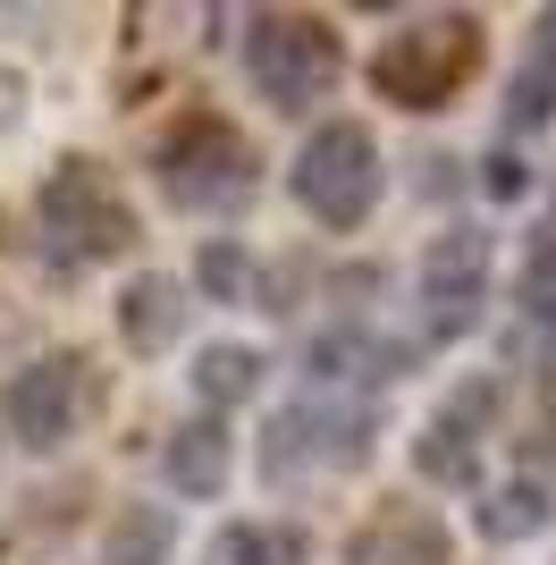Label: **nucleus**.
Returning a JSON list of instances; mask_svg holds the SVG:
<instances>
[{"mask_svg":"<svg viewBox=\"0 0 556 565\" xmlns=\"http://www.w3.org/2000/svg\"><path fill=\"white\" fill-rule=\"evenodd\" d=\"M489 60V34L472 9H421L405 18L396 34H379L371 51V94L396 102V110H447V102L481 76Z\"/></svg>","mask_w":556,"mask_h":565,"instance_id":"1","label":"nucleus"},{"mask_svg":"<svg viewBox=\"0 0 556 565\" xmlns=\"http://www.w3.org/2000/svg\"><path fill=\"white\" fill-rule=\"evenodd\" d=\"M34 236H43V262L51 279H76L93 262H110L136 245V212H127V194L110 186V169L68 152V161L43 169V186H34Z\"/></svg>","mask_w":556,"mask_h":565,"instance_id":"2","label":"nucleus"},{"mask_svg":"<svg viewBox=\"0 0 556 565\" xmlns=\"http://www.w3.org/2000/svg\"><path fill=\"white\" fill-rule=\"evenodd\" d=\"M152 169H161V194L178 212H236V203L254 194V178H261V152H254V136H245L236 118H220V110L194 102V110H178V127L161 136Z\"/></svg>","mask_w":556,"mask_h":565,"instance_id":"3","label":"nucleus"},{"mask_svg":"<svg viewBox=\"0 0 556 565\" xmlns=\"http://www.w3.org/2000/svg\"><path fill=\"white\" fill-rule=\"evenodd\" d=\"M245 76L270 110H312L346 76V34L312 9H254L245 18Z\"/></svg>","mask_w":556,"mask_h":565,"instance_id":"4","label":"nucleus"},{"mask_svg":"<svg viewBox=\"0 0 556 565\" xmlns=\"http://www.w3.org/2000/svg\"><path fill=\"white\" fill-rule=\"evenodd\" d=\"M101 405H110V372H101L85 347H60V354H34V363L9 380L0 414H9V439H18V448L60 456Z\"/></svg>","mask_w":556,"mask_h":565,"instance_id":"5","label":"nucleus"},{"mask_svg":"<svg viewBox=\"0 0 556 565\" xmlns=\"http://www.w3.org/2000/svg\"><path fill=\"white\" fill-rule=\"evenodd\" d=\"M296 203L321 228L354 236L379 203V136H371L363 118H321L296 152Z\"/></svg>","mask_w":556,"mask_h":565,"instance_id":"6","label":"nucleus"},{"mask_svg":"<svg viewBox=\"0 0 556 565\" xmlns=\"http://www.w3.org/2000/svg\"><path fill=\"white\" fill-rule=\"evenodd\" d=\"M481 296H489V236H481V228L430 236V254H421L430 338H472V330H481Z\"/></svg>","mask_w":556,"mask_h":565,"instance_id":"7","label":"nucleus"},{"mask_svg":"<svg viewBox=\"0 0 556 565\" xmlns=\"http://www.w3.org/2000/svg\"><path fill=\"white\" fill-rule=\"evenodd\" d=\"M346 565H456L447 523L414 498H379V515H363L346 532Z\"/></svg>","mask_w":556,"mask_h":565,"instance_id":"8","label":"nucleus"},{"mask_svg":"<svg viewBox=\"0 0 556 565\" xmlns=\"http://www.w3.org/2000/svg\"><path fill=\"white\" fill-rule=\"evenodd\" d=\"M161 472H169V490L178 498H220L228 490V472H236V439H228V423L220 414H194V423H178L169 430V448H161Z\"/></svg>","mask_w":556,"mask_h":565,"instance_id":"9","label":"nucleus"},{"mask_svg":"<svg viewBox=\"0 0 556 565\" xmlns=\"http://www.w3.org/2000/svg\"><path fill=\"white\" fill-rule=\"evenodd\" d=\"M185 287L178 270H143V279H127V296H118V338H127V354H169L185 330Z\"/></svg>","mask_w":556,"mask_h":565,"instance_id":"10","label":"nucleus"},{"mask_svg":"<svg viewBox=\"0 0 556 565\" xmlns=\"http://www.w3.org/2000/svg\"><path fill=\"white\" fill-rule=\"evenodd\" d=\"M548 118H556V9H539V43H532V60H523L514 85H506V143L539 136Z\"/></svg>","mask_w":556,"mask_h":565,"instance_id":"11","label":"nucleus"},{"mask_svg":"<svg viewBox=\"0 0 556 565\" xmlns=\"http://www.w3.org/2000/svg\"><path fill=\"white\" fill-rule=\"evenodd\" d=\"M303 456L321 465V405L312 397L287 405V414H270V430H261V481H270V490H296Z\"/></svg>","mask_w":556,"mask_h":565,"instance_id":"12","label":"nucleus"},{"mask_svg":"<svg viewBox=\"0 0 556 565\" xmlns=\"http://www.w3.org/2000/svg\"><path fill=\"white\" fill-rule=\"evenodd\" d=\"M178 548V515L169 507H118L101 523V565H169Z\"/></svg>","mask_w":556,"mask_h":565,"instance_id":"13","label":"nucleus"},{"mask_svg":"<svg viewBox=\"0 0 556 565\" xmlns=\"http://www.w3.org/2000/svg\"><path fill=\"white\" fill-rule=\"evenodd\" d=\"M414 472H421V481H439V490H472V481H481V439L456 430L447 414H430L421 439H414Z\"/></svg>","mask_w":556,"mask_h":565,"instance_id":"14","label":"nucleus"},{"mask_svg":"<svg viewBox=\"0 0 556 565\" xmlns=\"http://www.w3.org/2000/svg\"><path fill=\"white\" fill-rule=\"evenodd\" d=\"M261 372H270V363H261L254 347H203L194 354V397H203L211 414H228V405H245L261 388Z\"/></svg>","mask_w":556,"mask_h":565,"instance_id":"15","label":"nucleus"},{"mask_svg":"<svg viewBox=\"0 0 556 565\" xmlns=\"http://www.w3.org/2000/svg\"><path fill=\"white\" fill-rule=\"evenodd\" d=\"M548 532V481H506L481 498V541H539Z\"/></svg>","mask_w":556,"mask_h":565,"instance_id":"16","label":"nucleus"},{"mask_svg":"<svg viewBox=\"0 0 556 565\" xmlns=\"http://www.w3.org/2000/svg\"><path fill=\"white\" fill-rule=\"evenodd\" d=\"M194 287H203L211 305H245V287H254V262L236 236H211L203 254H194Z\"/></svg>","mask_w":556,"mask_h":565,"instance_id":"17","label":"nucleus"},{"mask_svg":"<svg viewBox=\"0 0 556 565\" xmlns=\"http://www.w3.org/2000/svg\"><path fill=\"white\" fill-rule=\"evenodd\" d=\"M203 565H270V532H261V523H220Z\"/></svg>","mask_w":556,"mask_h":565,"instance_id":"18","label":"nucleus"},{"mask_svg":"<svg viewBox=\"0 0 556 565\" xmlns=\"http://www.w3.org/2000/svg\"><path fill=\"white\" fill-rule=\"evenodd\" d=\"M523 312L556 330V228H548V245L532 254V270H523Z\"/></svg>","mask_w":556,"mask_h":565,"instance_id":"19","label":"nucleus"},{"mask_svg":"<svg viewBox=\"0 0 556 565\" xmlns=\"http://www.w3.org/2000/svg\"><path fill=\"white\" fill-rule=\"evenodd\" d=\"M303 279H312V254H287L261 270V312H296L303 305Z\"/></svg>","mask_w":556,"mask_h":565,"instance_id":"20","label":"nucleus"},{"mask_svg":"<svg viewBox=\"0 0 556 565\" xmlns=\"http://www.w3.org/2000/svg\"><path fill=\"white\" fill-rule=\"evenodd\" d=\"M481 186H489V203H523V194H532V169H523L514 143H498V152L481 161Z\"/></svg>","mask_w":556,"mask_h":565,"instance_id":"21","label":"nucleus"},{"mask_svg":"<svg viewBox=\"0 0 556 565\" xmlns=\"http://www.w3.org/2000/svg\"><path fill=\"white\" fill-rule=\"evenodd\" d=\"M489 414H498V380H489V372H472V380L456 388V405H447V423H456V430H472V423H489Z\"/></svg>","mask_w":556,"mask_h":565,"instance_id":"22","label":"nucleus"},{"mask_svg":"<svg viewBox=\"0 0 556 565\" xmlns=\"http://www.w3.org/2000/svg\"><path fill=\"white\" fill-rule=\"evenodd\" d=\"M18 102H25V76H18V68H0V136L18 127Z\"/></svg>","mask_w":556,"mask_h":565,"instance_id":"23","label":"nucleus"}]
</instances>
